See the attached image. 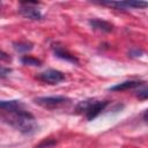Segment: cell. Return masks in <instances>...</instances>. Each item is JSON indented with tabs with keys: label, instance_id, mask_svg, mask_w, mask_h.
<instances>
[{
	"label": "cell",
	"instance_id": "10",
	"mask_svg": "<svg viewBox=\"0 0 148 148\" xmlns=\"http://www.w3.org/2000/svg\"><path fill=\"white\" fill-rule=\"evenodd\" d=\"M18 109H23V104L21 101L10 99V101H0V111L2 112H10Z\"/></svg>",
	"mask_w": 148,
	"mask_h": 148
},
{
	"label": "cell",
	"instance_id": "14",
	"mask_svg": "<svg viewBox=\"0 0 148 148\" xmlns=\"http://www.w3.org/2000/svg\"><path fill=\"white\" fill-rule=\"evenodd\" d=\"M53 145H56V141L54 140H45V141H43L42 143H39L38 146H36L35 148H47V147H51V146H53Z\"/></svg>",
	"mask_w": 148,
	"mask_h": 148
},
{
	"label": "cell",
	"instance_id": "9",
	"mask_svg": "<svg viewBox=\"0 0 148 148\" xmlns=\"http://www.w3.org/2000/svg\"><path fill=\"white\" fill-rule=\"evenodd\" d=\"M89 25L92 29L99 30V31H103V32H110V31H112V28H113V25L110 22L104 21V20H99V18L89 20Z\"/></svg>",
	"mask_w": 148,
	"mask_h": 148
},
{
	"label": "cell",
	"instance_id": "12",
	"mask_svg": "<svg viewBox=\"0 0 148 148\" xmlns=\"http://www.w3.org/2000/svg\"><path fill=\"white\" fill-rule=\"evenodd\" d=\"M21 62L23 65H27V66H40L42 65V61L37 58H34V57H29V56H24L21 58Z\"/></svg>",
	"mask_w": 148,
	"mask_h": 148
},
{
	"label": "cell",
	"instance_id": "13",
	"mask_svg": "<svg viewBox=\"0 0 148 148\" xmlns=\"http://www.w3.org/2000/svg\"><path fill=\"white\" fill-rule=\"evenodd\" d=\"M10 73H12V69H10V68L0 65V79H5V77H7Z\"/></svg>",
	"mask_w": 148,
	"mask_h": 148
},
{
	"label": "cell",
	"instance_id": "16",
	"mask_svg": "<svg viewBox=\"0 0 148 148\" xmlns=\"http://www.w3.org/2000/svg\"><path fill=\"white\" fill-rule=\"evenodd\" d=\"M0 60H1V61H10L12 58H10L6 52H3V51L0 50Z\"/></svg>",
	"mask_w": 148,
	"mask_h": 148
},
{
	"label": "cell",
	"instance_id": "15",
	"mask_svg": "<svg viewBox=\"0 0 148 148\" xmlns=\"http://www.w3.org/2000/svg\"><path fill=\"white\" fill-rule=\"evenodd\" d=\"M136 96H138L140 99H146V98L148 97V90H147V88H143V89L139 90L138 94H136Z\"/></svg>",
	"mask_w": 148,
	"mask_h": 148
},
{
	"label": "cell",
	"instance_id": "5",
	"mask_svg": "<svg viewBox=\"0 0 148 148\" xmlns=\"http://www.w3.org/2000/svg\"><path fill=\"white\" fill-rule=\"evenodd\" d=\"M102 5L114 7L117 9H128V8H145L147 7L146 1H99Z\"/></svg>",
	"mask_w": 148,
	"mask_h": 148
},
{
	"label": "cell",
	"instance_id": "6",
	"mask_svg": "<svg viewBox=\"0 0 148 148\" xmlns=\"http://www.w3.org/2000/svg\"><path fill=\"white\" fill-rule=\"evenodd\" d=\"M108 104H109L108 101H92L90 103L89 108L87 109V111L84 112L87 119L88 120L95 119L102 111H104V109L108 106Z\"/></svg>",
	"mask_w": 148,
	"mask_h": 148
},
{
	"label": "cell",
	"instance_id": "11",
	"mask_svg": "<svg viewBox=\"0 0 148 148\" xmlns=\"http://www.w3.org/2000/svg\"><path fill=\"white\" fill-rule=\"evenodd\" d=\"M13 47L16 52L18 53H25V52H29L34 49V45L30 43V42H27V40H20V42H14L13 43Z\"/></svg>",
	"mask_w": 148,
	"mask_h": 148
},
{
	"label": "cell",
	"instance_id": "8",
	"mask_svg": "<svg viewBox=\"0 0 148 148\" xmlns=\"http://www.w3.org/2000/svg\"><path fill=\"white\" fill-rule=\"evenodd\" d=\"M142 83L143 82H141V81L128 80V81H124V82H120L118 84H114V86L109 87V90L110 91H123V90H127V89H133V88L140 87Z\"/></svg>",
	"mask_w": 148,
	"mask_h": 148
},
{
	"label": "cell",
	"instance_id": "3",
	"mask_svg": "<svg viewBox=\"0 0 148 148\" xmlns=\"http://www.w3.org/2000/svg\"><path fill=\"white\" fill-rule=\"evenodd\" d=\"M37 5H38V2H36V1H22L21 6L18 8V13L25 18L40 20L42 13L37 7H35Z\"/></svg>",
	"mask_w": 148,
	"mask_h": 148
},
{
	"label": "cell",
	"instance_id": "7",
	"mask_svg": "<svg viewBox=\"0 0 148 148\" xmlns=\"http://www.w3.org/2000/svg\"><path fill=\"white\" fill-rule=\"evenodd\" d=\"M52 50H53V53H54V56L57 58H60L62 60H66V61H69V62H73V64H77L79 62L76 57H74L71 52H68L65 47L60 46L58 43L52 45Z\"/></svg>",
	"mask_w": 148,
	"mask_h": 148
},
{
	"label": "cell",
	"instance_id": "17",
	"mask_svg": "<svg viewBox=\"0 0 148 148\" xmlns=\"http://www.w3.org/2000/svg\"><path fill=\"white\" fill-rule=\"evenodd\" d=\"M128 54H131L132 57H138V56L140 57V54H142V51H141V50H138V49H135V50H131Z\"/></svg>",
	"mask_w": 148,
	"mask_h": 148
},
{
	"label": "cell",
	"instance_id": "2",
	"mask_svg": "<svg viewBox=\"0 0 148 148\" xmlns=\"http://www.w3.org/2000/svg\"><path fill=\"white\" fill-rule=\"evenodd\" d=\"M34 102L43 108L53 109V108H58L60 105H64V104L71 102V99L65 96H43V97L35 98Z\"/></svg>",
	"mask_w": 148,
	"mask_h": 148
},
{
	"label": "cell",
	"instance_id": "4",
	"mask_svg": "<svg viewBox=\"0 0 148 148\" xmlns=\"http://www.w3.org/2000/svg\"><path fill=\"white\" fill-rule=\"evenodd\" d=\"M38 79L42 80L43 82L49 83V84H58L65 80V75L60 71L50 68V69H46V71L39 73Z\"/></svg>",
	"mask_w": 148,
	"mask_h": 148
},
{
	"label": "cell",
	"instance_id": "1",
	"mask_svg": "<svg viewBox=\"0 0 148 148\" xmlns=\"http://www.w3.org/2000/svg\"><path fill=\"white\" fill-rule=\"evenodd\" d=\"M0 118L23 134H32L38 128L36 118L23 109L5 112V114H2Z\"/></svg>",
	"mask_w": 148,
	"mask_h": 148
}]
</instances>
